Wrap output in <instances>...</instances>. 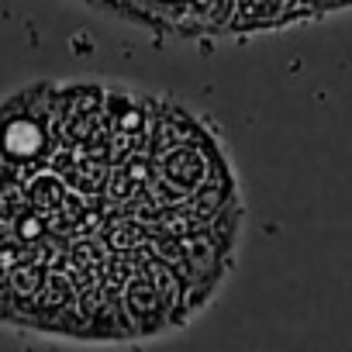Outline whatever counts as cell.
I'll use <instances>...</instances> for the list:
<instances>
[{
  "instance_id": "6da1fadb",
  "label": "cell",
  "mask_w": 352,
  "mask_h": 352,
  "mask_svg": "<svg viewBox=\"0 0 352 352\" xmlns=\"http://www.w3.org/2000/svg\"><path fill=\"white\" fill-rule=\"evenodd\" d=\"M4 148L11 152V155H38V148H42V131H38V124L35 121H21V118H14L11 124H8V131H4Z\"/></svg>"
}]
</instances>
